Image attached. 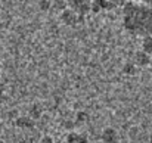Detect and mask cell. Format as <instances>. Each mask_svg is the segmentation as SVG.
<instances>
[{
  "instance_id": "3957f363",
  "label": "cell",
  "mask_w": 152,
  "mask_h": 143,
  "mask_svg": "<svg viewBox=\"0 0 152 143\" xmlns=\"http://www.w3.org/2000/svg\"><path fill=\"white\" fill-rule=\"evenodd\" d=\"M61 19H62V22H64L65 25L74 27V25L78 22L80 16H78V15L74 12V10H71V9L68 7V9H65L64 12H61Z\"/></svg>"
},
{
  "instance_id": "6da1fadb",
  "label": "cell",
  "mask_w": 152,
  "mask_h": 143,
  "mask_svg": "<svg viewBox=\"0 0 152 143\" xmlns=\"http://www.w3.org/2000/svg\"><path fill=\"white\" fill-rule=\"evenodd\" d=\"M124 28L133 34L146 37L152 34V7L145 1H126L123 7Z\"/></svg>"
},
{
  "instance_id": "8992f818",
  "label": "cell",
  "mask_w": 152,
  "mask_h": 143,
  "mask_svg": "<svg viewBox=\"0 0 152 143\" xmlns=\"http://www.w3.org/2000/svg\"><path fill=\"white\" fill-rule=\"evenodd\" d=\"M134 62H136V65H139V66H146V65L151 62V58H149L146 53H143V52H137V53H136V58H134Z\"/></svg>"
},
{
  "instance_id": "7c38bea8",
  "label": "cell",
  "mask_w": 152,
  "mask_h": 143,
  "mask_svg": "<svg viewBox=\"0 0 152 143\" xmlns=\"http://www.w3.org/2000/svg\"><path fill=\"white\" fill-rule=\"evenodd\" d=\"M0 143H6V142H3V140H1V139H0Z\"/></svg>"
},
{
  "instance_id": "9c48e42d",
  "label": "cell",
  "mask_w": 152,
  "mask_h": 143,
  "mask_svg": "<svg viewBox=\"0 0 152 143\" xmlns=\"http://www.w3.org/2000/svg\"><path fill=\"white\" fill-rule=\"evenodd\" d=\"M37 143H55V142H53V139L50 136H43V137H40V140Z\"/></svg>"
},
{
  "instance_id": "7a4b0ae2",
  "label": "cell",
  "mask_w": 152,
  "mask_h": 143,
  "mask_svg": "<svg viewBox=\"0 0 152 143\" xmlns=\"http://www.w3.org/2000/svg\"><path fill=\"white\" fill-rule=\"evenodd\" d=\"M68 7L71 10H74L80 18H83L84 15L92 12V1H86V0H74V1H68Z\"/></svg>"
},
{
  "instance_id": "30bf717a",
  "label": "cell",
  "mask_w": 152,
  "mask_h": 143,
  "mask_svg": "<svg viewBox=\"0 0 152 143\" xmlns=\"http://www.w3.org/2000/svg\"><path fill=\"white\" fill-rule=\"evenodd\" d=\"M39 4L42 6V9H45V10H48V9H49V6H52V1H40Z\"/></svg>"
},
{
  "instance_id": "52a82bcc",
  "label": "cell",
  "mask_w": 152,
  "mask_h": 143,
  "mask_svg": "<svg viewBox=\"0 0 152 143\" xmlns=\"http://www.w3.org/2000/svg\"><path fill=\"white\" fill-rule=\"evenodd\" d=\"M142 52L146 53L148 56H152V34L143 37V40H142Z\"/></svg>"
},
{
  "instance_id": "8fae6325",
  "label": "cell",
  "mask_w": 152,
  "mask_h": 143,
  "mask_svg": "<svg viewBox=\"0 0 152 143\" xmlns=\"http://www.w3.org/2000/svg\"><path fill=\"white\" fill-rule=\"evenodd\" d=\"M1 133H3V124L0 123V136H1Z\"/></svg>"
},
{
  "instance_id": "5b68a950",
  "label": "cell",
  "mask_w": 152,
  "mask_h": 143,
  "mask_svg": "<svg viewBox=\"0 0 152 143\" xmlns=\"http://www.w3.org/2000/svg\"><path fill=\"white\" fill-rule=\"evenodd\" d=\"M102 140L105 143H115L117 142V131L114 128H105L102 133Z\"/></svg>"
},
{
  "instance_id": "ba28073f",
  "label": "cell",
  "mask_w": 152,
  "mask_h": 143,
  "mask_svg": "<svg viewBox=\"0 0 152 143\" xmlns=\"http://www.w3.org/2000/svg\"><path fill=\"white\" fill-rule=\"evenodd\" d=\"M16 127H21V128H33L34 127V121L28 117H22V118H18L16 120Z\"/></svg>"
},
{
  "instance_id": "4fadbf2b",
  "label": "cell",
  "mask_w": 152,
  "mask_h": 143,
  "mask_svg": "<svg viewBox=\"0 0 152 143\" xmlns=\"http://www.w3.org/2000/svg\"><path fill=\"white\" fill-rule=\"evenodd\" d=\"M0 103H1V96H0Z\"/></svg>"
},
{
  "instance_id": "277c9868",
  "label": "cell",
  "mask_w": 152,
  "mask_h": 143,
  "mask_svg": "<svg viewBox=\"0 0 152 143\" xmlns=\"http://www.w3.org/2000/svg\"><path fill=\"white\" fill-rule=\"evenodd\" d=\"M65 143H87V137H86V134L72 131V133H68L66 134Z\"/></svg>"
}]
</instances>
